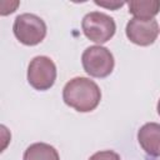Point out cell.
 Instances as JSON below:
<instances>
[{"label": "cell", "instance_id": "cell-5", "mask_svg": "<svg viewBox=\"0 0 160 160\" xmlns=\"http://www.w3.org/2000/svg\"><path fill=\"white\" fill-rule=\"evenodd\" d=\"M56 80V66L54 61L44 55L35 56L28 66V81L39 91L49 90Z\"/></svg>", "mask_w": 160, "mask_h": 160}, {"label": "cell", "instance_id": "cell-10", "mask_svg": "<svg viewBox=\"0 0 160 160\" xmlns=\"http://www.w3.org/2000/svg\"><path fill=\"white\" fill-rule=\"evenodd\" d=\"M88 160H121L120 155L112 150H101L92 154Z\"/></svg>", "mask_w": 160, "mask_h": 160}, {"label": "cell", "instance_id": "cell-1", "mask_svg": "<svg viewBox=\"0 0 160 160\" xmlns=\"http://www.w3.org/2000/svg\"><path fill=\"white\" fill-rule=\"evenodd\" d=\"M62 100L68 106L79 112H89L98 108L101 100V91L94 80L78 76L65 84Z\"/></svg>", "mask_w": 160, "mask_h": 160}, {"label": "cell", "instance_id": "cell-11", "mask_svg": "<svg viewBox=\"0 0 160 160\" xmlns=\"http://www.w3.org/2000/svg\"><path fill=\"white\" fill-rule=\"evenodd\" d=\"M94 2H95L96 5H100V6L111 9V10H116L118 8H121L122 5H125L124 1H110V2H108V1H98V0H95Z\"/></svg>", "mask_w": 160, "mask_h": 160}, {"label": "cell", "instance_id": "cell-9", "mask_svg": "<svg viewBox=\"0 0 160 160\" xmlns=\"http://www.w3.org/2000/svg\"><path fill=\"white\" fill-rule=\"evenodd\" d=\"M22 160H60L58 150L46 142H34L26 148Z\"/></svg>", "mask_w": 160, "mask_h": 160}, {"label": "cell", "instance_id": "cell-2", "mask_svg": "<svg viewBox=\"0 0 160 160\" xmlns=\"http://www.w3.org/2000/svg\"><path fill=\"white\" fill-rule=\"evenodd\" d=\"M12 31L15 38L24 45L34 46L40 44L46 36V24L45 21L30 12L20 14L15 18Z\"/></svg>", "mask_w": 160, "mask_h": 160}, {"label": "cell", "instance_id": "cell-8", "mask_svg": "<svg viewBox=\"0 0 160 160\" xmlns=\"http://www.w3.org/2000/svg\"><path fill=\"white\" fill-rule=\"evenodd\" d=\"M126 4L129 6V12L136 19L150 20L160 11L159 0H130Z\"/></svg>", "mask_w": 160, "mask_h": 160}, {"label": "cell", "instance_id": "cell-4", "mask_svg": "<svg viewBox=\"0 0 160 160\" xmlns=\"http://www.w3.org/2000/svg\"><path fill=\"white\" fill-rule=\"evenodd\" d=\"M81 29L89 40L96 44H104L114 36L116 31V24L115 20L108 14L91 11L82 18Z\"/></svg>", "mask_w": 160, "mask_h": 160}, {"label": "cell", "instance_id": "cell-12", "mask_svg": "<svg viewBox=\"0 0 160 160\" xmlns=\"http://www.w3.org/2000/svg\"><path fill=\"white\" fill-rule=\"evenodd\" d=\"M156 110H158V114L160 115V99H159V101H158V105H156Z\"/></svg>", "mask_w": 160, "mask_h": 160}, {"label": "cell", "instance_id": "cell-6", "mask_svg": "<svg viewBox=\"0 0 160 160\" xmlns=\"http://www.w3.org/2000/svg\"><path fill=\"white\" fill-rule=\"evenodd\" d=\"M159 32V24L155 19L142 20L132 18L128 21L125 28V34L128 39L139 46H149L154 44Z\"/></svg>", "mask_w": 160, "mask_h": 160}, {"label": "cell", "instance_id": "cell-3", "mask_svg": "<svg viewBox=\"0 0 160 160\" xmlns=\"http://www.w3.org/2000/svg\"><path fill=\"white\" fill-rule=\"evenodd\" d=\"M81 64L88 75L92 78H106L112 72L115 60L109 49L101 45H94L84 50Z\"/></svg>", "mask_w": 160, "mask_h": 160}, {"label": "cell", "instance_id": "cell-7", "mask_svg": "<svg viewBox=\"0 0 160 160\" xmlns=\"http://www.w3.org/2000/svg\"><path fill=\"white\" fill-rule=\"evenodd\" d=\"M138 141L148 155L154 158L160 156V124H144L138 131Z\"/></svg>", "mask_w": 160, "mask_h": 160}]
</instances>
